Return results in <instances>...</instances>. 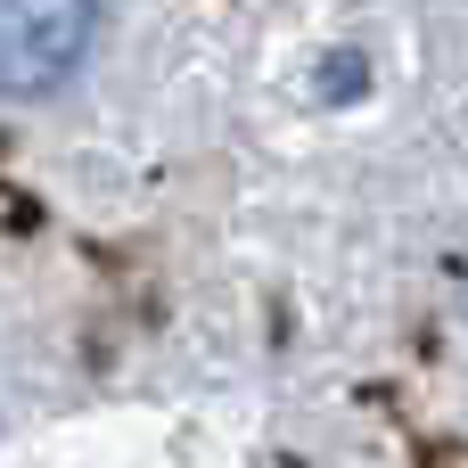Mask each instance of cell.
Instances as JSON below:
<instances>
[{
  "instance_id": "1",
  "label": "cell",
  "mask_w": 468,
  "mask_h": 468,
  "mask_svg": "<svg viewBox=\"0 0 468 468\" xmlns=\"http://www.w3.org/2000/svg\"><path fill=\"white\" fill-rule=\"evenodd\" d=\"M99 0H0V99H49L82 74Z\"/></svg>"
}]
</instances>
